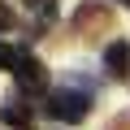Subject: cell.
<instances>
[{
	"label": "cell",
	"instance_id": "obj_1",
	"mask_svg": "<svg viewBox=\"0 0 130 130\" xmlns=\"http://www.w3.org/2000/svg\"><path fill=\"white\" fill-rule=\"evenodd\" d=\"M48 113L56 121H83L91 113V91H78V87H61L52 100H48Z\"/></svg>",
	"mask_w": 130,
	"mask_h": 130
},
{
	"label": "cell",
	"instance_id": "obj_2",
	"mask_svg": "<svg viewBox=\"0 0 130 130\" xmlns=\"http://www.w3.org/2000/svg\"><path fill=\"white\" fill-rule=\"evenodd\" d=\"M13 74H18V83L26 87V91H43L48 87V70H43V61H35V56H18L13 61Z\"/></svg>",
	"mask_w": 130,
	"mask_h": 130
},
{
	"label": "cell",
	"instance_id": "obj_3",
	"mask_svg": "<svg viewBox=\"0 0 130 130\" xmlns=\"http://www.w3.org/2000/svg\"><path fill=\"white\" fill-rule=\"evenodd\" d=\"M74 26L87 35V30H108L113 26V13L104 9V5H83L78 13H74Z\"/></svg>",
	"mask_w": 130,
	"mask_h": 130
},
{
	"label": "cell",
	"instance_id": "obj_4",
	"mask_svg": "<svg viewBox=\"0 0 130 130\" xmlns=\"http://www.w3.org/2000/svg\"><path fill=\"white\" fill-rule=\"evenodd\" d=\"M104 70L113 74V78H130V43H108L104 48Z\"/></svg>",
	"mask_w": 130,
	"mask_h": 130
},
{
	"label": "cell",
	"instance_id": "obj_5",
	"mask_svg": "<svg viewBox=\"0 0 130 130\" xmlns=\"http://www.w3.org/2000/svg\"><path fill=\"white\" fill-rule=\"evenodd\" d=\"M30 117H35V113H30V104H22V100H9L5 108H0V121H5L9 130H26Z\"/></svg>",
	"mask_w": 130,
	"mask_h": 130
},
{
	"label": "cell",
	"instance_id": "obj_6",
	"mask_svg": "<svg viewBox=\"0 0 130 130\" xmlns=\"http://www.w3.org/2000/svg\"><path fill=\"white\" fill-rule=\"evenodd\" d=\"M13 26H18V13L5 5V0H0V35H5V30H13Z\"/></svg>",
	"mask_w": 130,
	"mask_h": 130
},
{
	"label": "cell",
	"instance_id": "obj_7",
	"mask_svg": "<svg viewBox=\"0 0 130 130\" xmlns=\"http://www.w3.org/2000/svg\"><path fill=\"white\" fill-rule=\"evenodd\" d=\"M13 61H18V52H13V48H5V43H0V65H9V70H13Z\"/></svg>",
	"mask_w": 130,
	"mask_h": 130
},
{
	"label": "cell",
	"instance_id": "obj_8",
	"mask_svg": "<svg viewBox=\"0 0 130 130\" xmlns=\"http://www.w3.org/2000/svg\"><path fill=\"white\" fill-rule=\"evenodd\" d=\"M30 9H39V13H52V0H26Z\"/></svg>",
	"mask_w": 130,
	"mask_h": 130
}]
</instances>
